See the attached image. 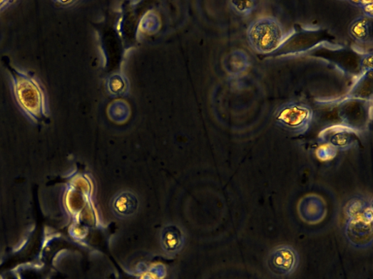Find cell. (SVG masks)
I'll return each instance as SVG.
<instances>
[{"label": "cell", "instance_id": "obj_1", "mask_svg": "<svg viewBox=\"0 0 373 279\" xmlns=\"http://www.w3.org/2000/svg\"><path fill=\"white\" fill-rule=\"evenodd\" d=\"M6 64L11 75L13 95L21 111L34 124L47 122L48 98L40 80L24 69Z\"/></svg>", "mask_w": 373, "mask_h": 279}, {"label": "cell", "instance_id": "obj_2", "mask_svg": "<svg viewBox=\"0 0 373 279\" xmlns=\"http://www.w3.org/2000/svg\"><path fill=\"white\" fill-rule=\"evenodd\" d=\"M344 213L345 235L351 246L357 249L370 248L373 239L372 199L357 196L346 204Z\"/></svg>", "mask_w": 373, "mask_h": 279}, {"label": "cell", "instance_id": "obj_3", "mask_svg": "<svg viewBox=\"0 0 373 279\" xmlns=\"http://www.w3.org/2000/svg\"><path fill=\"white\" fill-rule=\"evenodd\" d=\"M250 47L260 54L277 51L285 41L281 23L276 18L264 16L252 21L247 31Z\"/></svg>", "mask_w": 373, "mask_h": 279}, {"label": "cell", "instance_id": "obj_4", "mask_svg": "<svg viewBox=\"0 0 373 279\" xmlns=\"http://www.w3.org/2000/svg\"><path fill=\"white\" fill-rule=\"evenodd\" d=\"M314 119L315 112L310 105L297 101L282 105L275 114L277 125L295 135L307 133L310 130Z\"/></svg>", "mask_w": 373, "mask_h": 279}, {"label": "cell", "instance_id": "obj_5", "mask_svg": "<svg viewBox=\"0 0 373 279\" xmlns=\"http://www.w3.org/2000/svg\"><path fill=\"white\" fill-rule=\"evenodd\" d=\"M300 257L296 250L287 244H282L271 251L267 258L269 270L275 275L287 276L297 268Z\"/></svg>", "mask_w": 373, "mask_h": 279}, {"label": "cell", "instance_id": "obj_6", "mask_svg": "<svg viewBox=\"0 0 373 279\" xmlns=\"http://www.w3.org/2000/svg\"><path fill=\"white\" fill-rule=\"evenodd\" d=\"M359 134V130L351 125H339L325 128L319 137L323 144H327L336 150L345 151L357 144Z\"/></svg>", "mask_w": 373, "mask_h": 279}, {"label": "cell", "instance_id": "obj_7", "mask_svg": "<svg viewBox=\"0 0 373 279\" xmlns=\"http://www.w3.org/2000/svg\"><path fill=\"white\" fill-rule=\"evenodd\" d=\"M297 208L301 219L310 224L322 222L327 215L325 201L321 196L315 194L302 198Z\"/></svg>", "mask_w": 373, "mask_h": 279}, {"label": "cell", "instance_id": "obj_8", "mask_svg": "<svg viewBox=\"0 0 373 279\" xmlns=\"http://www.w3.org/2000/svg\"><path fill=\"white\" fill-rule=\"evenodd\" d=\"M111 208L113 213L121 218L131 217L138 211L139 199L133 192L123 191L113 197Z\"/></svg>", "mask_w": 373, "mask_h": 279}, {"label": "cell", "instance_id": "obj_9", "mask_svg": "<svg viewBox=\"0 0 373 279\" xmlns=\"http://www.w3.org/2000/svg\"><path fill=\"white\" fill-rule=\"evenodd\" d=\"M349 36L360 44H369L372 41V19L364 16L356 18L349 26Z\"/></svg>", "mask_w": 373, "mask_h": 279}, {"label": "cell", "instance_id": "obj_10", "mask_svg": "<svg viewBox=\"0 0 373 279\" xmlns=\"http://www.w3.org/2000/svg\"><path fill=\"white\" fill-rule=\"evenodd\" d=\"M183 243V238L180 229L175 226L165 228L161 235V243L168 253L178 251Z\"/></svg>", "mask_w": 373, "mask_h": 279}, {"label": "cell", "instance_id": "obj_11", "mask_svg": "<svg viewBox=\"0 0 373 279\" xmlns=\"http://www.w3.org/2000/svg\"><path fill=\"white\" fill-rule=\"evenodd\" d=\"M372 95V71L362 74L350 92V98L357 100H368Z\"/></svg>", "mask_w": 373, "mask_h": 279}, {"label": "cell", "instance_id": "obj_12", "mask_svg": "<svg viewBox=\"0 0 373 279\" xmlns=\"http://www.w3.org/2000/svg\"><path fill=\"white\" fill-rule=\"evenodd\" d=\"M249 65V58L243 51H236L230 56L228 68L234 75L244 73Z\"/></svg>", "mask_w": 373, "mask_h": 279}, {"label": "cell", "instance_id": "obj_13", "mask_svg": "<svg viewBox=\"0 0 373 279\" xmlns=\"http://www.w3.org/2000/svg\"><path fill=\"white\" fill-rule=\"evenodd\" d=\"M230 4L234 11L243 16L252 14L257 5L256 1H231Z\"/></svg>", "mask_w": 373, "mask_h": 279}, {"label": "cell", "instance_id": "obj_14", "mask_svg": "<svg viewBox=\"0 0 373 279\" xmlns=\"http://www.w3.org/2000/svg\"><path fill=\"white\" fill-rule=\"evenodd\" d=\"M337 154V150L327 144H324L317 150V156L322 160L333 158Z\"/></svg>", "mask_w": 373, "mask_h": 279}, {"label": "cell", "instance_id": "obj_15", "mask_svg": "<svg viewBox=\"0 0 373 279\" xmlns=\"http://www.w3.org/2000/svg\"><path fill=\"white\" fill-rule=\"evenodd\" d=\"M360 65L364 73L372 71V53H366L363 54L360 60Z\"/></svg>", "mask_w": 373, "mask_h": 279}, {"label": "cell", "instance_id": "obj_16", "mask_svg": "<svg viewBox=\"0 0 373 279\" xmlns=\"http://www.w3.org/2000/svg\"><path fill=\"white\" fill-rule=\"evenodd\" d=\"M352 4H354L357 5L359 7H360L363 12L364 16L372 19L373 16V2L369 0V1H356V2H352Z\"/></svg>", "mask_w": 373, "mask_h": 279}]
</instances>
